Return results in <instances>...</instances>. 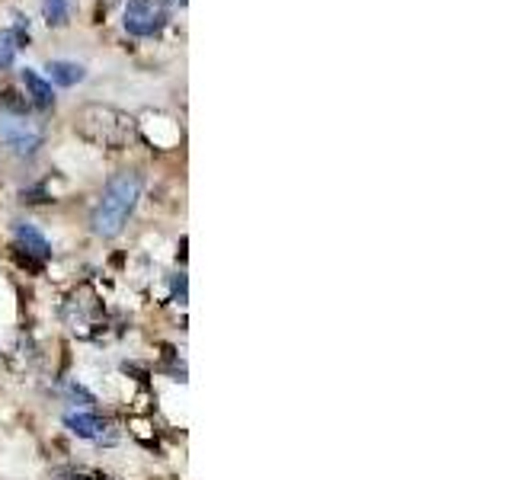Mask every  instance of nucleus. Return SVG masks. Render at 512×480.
Returning a JSON list of instances; mask_svg holds the SVG:
<instances>
[{
	"instance_id": "obj_1",
	"label": "nucleus",
	"mask_w": 512,
	"mask_h": 480,
	"mask_svg": "<svg viewBox=\"0 0 512 480\" xmlns=\"http://www.w3.org/2000/svg\"><path fill=\"white\" fill-rule=\"evenodd\" d=\"M138 199H141V173L122 170V173L112 176V180L106 183V189H103L100 202H96V208H93V215H90L93 234L103 237V240L119 237L122 228H125V221L132 218Z\"/></svg>"
},
{
	"instance_id": "obj_2",
	"label": "nucleus",
	"mask_w": 512,
	"mask_h": 480,
	"mask_svg": "<svg viewBox=\"0 0 512 480\" xmlns=\"http://www.w3.org/2000/svg\"><path fill=\"white\" fill-rule=\"evenodd\" d=\"M74 132L100 148H125L135 135V119L116 106L90 103L74 116Z\"/></svg>"
},
{
	"instance_id": "obj_3",
	"label": "nucleus",
	"mask_w": 512,
	"mask_h": 480,
	"mask_svg": "<svg viewBox=\"0 0 512 480\" xmlns=\"http://www.w3.org/2000/svg\"><path fill=\"white\" fill-rule=\"evenodd\" d=\"M0 141L13 154L32 157L42 148V128L36 122H29L26 112H0Z\"/></svg>"
},
{
	"instance_id": "obj_4",
	"label": "nucleus",
	"mask_w": 512,
	"mask_h": 480,
	"mask_svg": "<svg viewBox=\"0 0 512 480\" xmlns=\"http://www.w3.org/2000/svg\"><path fill=\"white\" fill-rule=\"evenodd\" d=\"M122 23H125L128 32H132V36L151 39L167 26V7H160L157 0H128Z\"/></svg>"
},
{
	"instance_id": "obj_5",
	"label": "nucleus",
	"mask_w": 512,
	"mask_h": 480,
	"mask_svg": "<svg viewBox=\"0 0 512 480\" xmlns=\"http://www.w3.org/2000/svg\"><path fill=\"white\" fill-rule=\"evenodd\" d=\"M64 426H68L77 439H90L96 445L116 442V429H112V423H106L103 416H96V413H68L64 416Z\"/></svg>"
},
{
	"instance_id": "obj_6",
	"label": "nucleus",
	"mask_w": 512,
	"mask_h": 480,
	"mask_svg": "<svg viewBox=\"0 0 512 480\" xmlns=\"http://www.w3.org/2000/svg\"><path fill=\"white\" fill-rule=\"evenodd\" d=\"M16 234V244H20L29 256H36V260H52V244H48V237L36 228V224H29V221H20L13 228Z\"/></svg>"
},
{
	"instance_id": "obj_7",
	"label": "nucleus",
	"mask_w": 512,
	"mask_h": 480,
	"mask_svg": "<svg viewBox=\"0 0 512 480\" xmlns=\"http://www.w3.org/2000/svg\"><path fill=\"white\" fill-rule=\"evenodd\" d=\"M23 87H26V96H29V106H36V109H42V112H48L55 106V90H52V84L39 74V71H32V68H26L23 71Z\"/></svg>"
},
{
	"instance_id": "obj_8",
	"label": "nucleus",
	"mask_w": 512,
	"mask_h": 480,
	"mask_svg": "<svg viewBox=\"0 0 512 480\" xmlns=\"http://www.w3.org/2000/svg\"><path fill=\"white\" fill-rule=\"evenodd\" d=\"M48 74H52V80H55L58 87H74V84H80V80L87 77L84 64H77V61H61V58L48 61Z\"/></svg>"
},
{
	"instance_id": "obj_9",
	"label": "nucleus",
	"mask_w": 512,
	"mask_h": 480,
	"mask_svg": "<svg viewBox=\"0 0 512 480\" xmlns=\"http://www.w3.org/2000/svg\"><path fill=\"white\" fill-rule=\"evenodd\" d=\"M42 16L48 26H64L71 16V0H42Z\"/></svg>"
},
{
	"instance_id": "obj_10",
	"label": "nucleus",
	"mask_w": 512,
	"mask_h": 480,
	"mask_svg": "<svg viewBox=\"0 0 512 480\" xmlns=\"http://www.w3.org/2000/svg\"><path fill=\"white\" fill-rule=\"evenodd\" d=\"M23 48V42L16 39V32L13 29H4L0 32V71H7L10 64L16 61V52Z\"/></svg>"
},
{
	"instance_id": "obj_11",
	"label": "nucleus",
	"mask_w": 512,
	"mask_h": 480,
	"mask_svg": "<svg viewBox=\"0 0 512 480\" xmlns=\"http://www.w3.org/2000/svg\"><path fill=\"white\" fill-rule=\"evenodd\" d=\"M119 4V0H100V7H96V16H100V20H103V16L112 10V7H116Z\"/></svg>"
},
{
	"instance_id": "obj_12",
	"label": "nucleus",
	"mask_w": 512,
	"mask_h": 480,
	"mask_svg": "<svg viewBox=\"0 0 512 480\" xmlns=\"http://www.w3.org/2000/svg\"><path fill=\"white\" fill-rule=\"evenodd\" d=\"M160 7H186V0H157Z\"/></svg>"
}]
</instances>
